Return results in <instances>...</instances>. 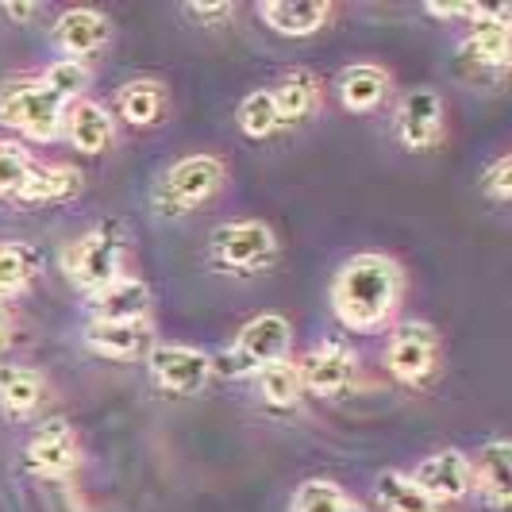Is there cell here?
I'll return each instance as SVG.
<instances>
[{
  "label": "cell",
  "mask_w": 512,
  "mask_h": 512,
  "mask_svg": "<svg viewBox=\"0 0 512 512\" xmlns=\"http://www.w3.org/2000/svg\"><path fill=\"white\" fill-rule=\"evenodd\" d=\"M405 266L393 255H378V251H362L351 255L332 278L328 301H332L335 320L347 332H385L397 312L405 305Z\"/></svg>",
  "instance_id": "6da1fadb"
},
{
  "label": "cell",
  "mask_w": 512,
  "mask_h": 512,
  "mask_svg": "<svg viewBox=\"0 0 512 512\" xmlns=\"http://www.w3.org/2000/svg\"><path fill=\"white\" fill-rule=\"evenodd\" d=\"M0 124L35 143H54L66 128V104L35 77H12L0 85Z\"/></svg>",
  "instance_id": "7a4b0ae2"
},
{
  "label": "cell",
  "mask_w": 512,
  "mask_h": 512,
  "mask_svg": "<svg viewBox=\"0 0 512 512\" xmlns=\"http://www.w3.org/2000/svg\"><path fill=\"white\" fill-rule=\"evenodd\" d=\"M224 185H228V162L220 154H189L162 174L154 189V208L162 216H189L205 208Z\"/></svg>",
  "instance_id": "3957f363"
},
{
  "label": "cell",
  "mask_w": 512,
  "mask_h": 512,
  "mask_svg": "<svg viewBox=\"0 0 512 512\" xmlns=\"http://www.w3.org/2000/svg\"><path fill=\"white\" fill-rule=\"evenodd\" d=\"M120 262H124V228L116 220H104L66 247L62 270L81 293L93 297L97 289L120 278Z\"/></svg>",
  "instance_id": "277c9868"
},
{
  "label": "cell",
  "mask_w": 512,
  "mask_h": 512,
  "mask_svg": "<svg viewBox=\"0 0 512 512\" xmlns=\"http://www.w3.org/2000/svg\"><path fill=\"white\" fill-rule=\"evenodd\" d=\"M439 362H443V339L428 320H405L389 332L385 370L393 382L424 389L439 374Z\"/></svg>",
  "instance_id": "5b68a950"
},
{
  "label": "cell",
  "mask_w": 512,
  "mask_h": 512,
  "mask_svg": "<svg viewBox=\"0 0 512 512\" xmlns=\"http://www.w3.org/2000/svg\"><path fill=\"white\" fill-rule=\"evenodd\" d=\"M212 262L228 274H262L278 262V235L262 220H235V224H220L208 239Z\"/></svg>",
  "instance_id": "8992f818"
},
{
  "label": "cell",
  "mask_w": 512,
  "mask_h": 512,
  "mask_svg": "<svg viewBox=\"0 0 512 512\" xmlns=\"http://www.w3.org/2000/svg\"><path fill=\"white\" fill-rule=\"evenodd\" d=\"M289 351H293V324L282 312H258L235 335L228 374H258L270 362L289 359Z\"/></svg>",
  "instance_id": "52a82bcc"
},
{
  "label": "cell",
  "mask_w": 512,
  "mask_h": 512,
  "mask_svg": "<svg viewBox=\"0 0 512 512\" xmlns=\"http://www.w3.org/2000/svg\"><path fill=\"white\" fill-rule=\"evenodd\" d=\"M393 131H397V139H401L405 151H436L439 143H443V135H447V104H443V93L432 89V85L409 89L397 101Z\"/></svg>",
  "instance_id": "ba28073f"
},
{
  "label": "cell",
  "mask_w": 512,
  "mask_h": 512,
  "mask_svg": "<svg viewBox=\"0 0 512 512\" xmlns=\"http://www.w3.org/2000/svg\"><path fill=\"white\" fill-rule=\"evenodd\" d=\"M147 370L158 382V389H166L174 397H193V393H201L212 382L216 359L197 351V347H181V343H151Z\"/></svg>",
  "instance_id": "9c48e42d"
},
{
  "label": "cell",
  "mask_w": 512,
  "mask_h": 512,
  "mask_svg": "<svg viewBox=\"0 0 512 512\" xmlns=\"http://www.w3.org/2000/svg\"><path fill=\"white\" fill-rule=\"evenodd\" d=\"M24 466L35 478L62 482L81 466V443H77L74 424L66 416H51L35 428V436L24 447Z\"/></svg>",
  "instance_id": "30bf717a"
},
{
  "label": "cell",
  "mask_w": 512,
  "mask_h": 512,
  "mask_svg": "<svg viewBox=\"0 0 512 512\" xmlns=\"http://www.w3.org/2000/svg\"><path fill=\"white\" fill-rule=\"evenodd\" d=\"M297 366H301V385L320 401L343 397L359 378V355L343 339H320Z\"/></svg>",
  "instance_id": "8fae6325"
},
{
  "label": "cell",
  "mask_w": 512,
  "mask_h": 512,
  "mask_svg": "<svg viewBox=\"0 0 512 512\" xmlns=\"http://www.w3.org/2000/svg\"><path fill=\"white\" fill-rule=\"evenodd\" d=\"M470 493H478L489 509H512V447L505 436L486 439L470 455Z\"/></svg>",
  "instance_id": "7c38bea8"
},
{
  "label": "cell",
  "mask_w": 512,
  "mask_h": 512,
  "mask_svg": "<svg viewBox=\"0 0 512 512\" xmlns=\"http://www.w3.org/2000/svg\"><path fill=\"white\" fill-rule=\"evenodd\" d=\"M412 482L424 489L439 509L443 505H459L462 497H470V455L459 447H439L420 466L412 470Z\"/></svg>",
  "instance_id": "4fadbf2b"
},
{
  "label": "cell",
  "mask_w": 512,
  "mask_h": 512,
  "mask_svg": "<svg viewBox=\"0 0 512 512\" xmlns=\"http://www.w3.org/2000/svg\"><path fill=\"white\" fill-rule=\"evenodd\" d=\"M54 47L62 51V58H93L112 43V20L104 16L101 8H66L58 12V20L51 27Z\"/></svg>",
  "instance_id": "5bb4252c"
},
{
  "label": "cell",
  "mask_w": 512,
  "mask_h": 512,
  "mask_svg": "<svg viewBox=\"0 0 512 512\" xmlns=\"http://www.w3.org/2000/svg\"><path fill=\"white\" fill-rule=\"evenodd\" d=\"M258 20L282 39H312L332 24V0H262L255 8Z\"/></svg>",
  "instance_id": "9a60e30c"
},
{
  "label": "cell",
  "mask_w": 512,
  "mask_h": 512,
  "mask_svg": "<svg viewBox=\"0 0 512 512\" xmlns=\"http://www.w3.org/2000/svg\"><path fill=\"white\" fill-rule=\"evenodd\" d=\"M151 324L147 320H89L85 324V347L101 359H139L151 351Z\"/></svg>",
  "instance_id": "2e32d148"
},
{
  "label": "cell",
  "mask_w": 512,
  "mask_h": 512,
  "mask_svg": "<svg viewBox=\"0 0 512 512\" xmlns=\"http://www.w3.org/2000/svg\"><path fill=\"white\" fill-rule=\"evenodd\" d=\"M389 93H393V74L385 66H374V62H355L335 77V97L355 116L378 112L389 101Z\"/></svg>",
  "instance_id": "e0dca14e"
},
{
  "label": "cell",
  "mask_w": 512,
  "mask_h": 512,
  "mask_svg": "<svg viewBox=\"0 0 512 512\" xmlns=\"http://www.w3.org/2000/svg\"><path fill=\"white\" fill-rule=\"evenodd\" d=\"M509 8H486L482 20H474L466 39H462V54L474 58L478 66L489 70H505L509 66Z\"/></svg>",
  "instance_id": "ac0fdd59"
},
{
  "label": "cell",
  "mask_w": 512,
  "mask_h": 512,
  "mask_svg": "<svg viewBox=\"0 0 512 512\" xmlns=\"http://www.w3.org/2000/svg\"><path fill=\"white\" fill-rule=\"evenodd\" d=\"M62 131L70 135L74 151L81 154H104L116 143V120L93 97H81V101H74L66 108V128Z\"/></svg>",
  "instance_id": "d6986e66"
},
{
  "label": "cell",
  "mask_w": 512,
  "mask_h": 512,
  "mask_svg": "<svg viewBox=\"0 0 512 512\" xmlns=\"http://www.w3.org/2000/svg\"><path fill=\"white\" fill-rule=\"evenodd\" d=\"M43 397H47V382L35 366H20V362L0 366V412L8 420H16V424L31 420L43 409Z\"/></svg>",
  "instance_id": "ffe728a7"
},
{
  "label": "cell",
  "mask_w": 512,
  "mask_h": 512,
  "mask_svg": "<svg viewBox=\"0 0 512 512\" xmlns=\"http://www.w3.org/2000/svg\"><path fill=\"white\" fill-rule=\"evenodd\" d=\"M170 108V93L158 77H131L116 89V116L131 128H154Z\"/></svg>",
  "instance_id": "44dd1931"
},
{
  "label": "cell",
  "mask_w": 512,
  "mask_h": 512,
  "mask_svg": "<svg viewBox=\"0 0 512 512\" xmlns=\"http://www.w3.org/2000/svg\"><path fill=\"white\" fill-rule=\"evenodd\" d=\"M270 93H274V104H278L282 128H297V124L312 120L320 112V101H324V85L312 70H289Z\"/></svg>",
  "instance_id": "7402d4cb"
},
{
  "label": "cell",
  "mask_w": 512,
  "mask_h": 512,
  "mask_svg": "<svg viewBox=\"0 0 512 512\" xmlns=\"http://www.w3.org/2000/svg\"><path fill=\"white\" fill-rule=\"evenodd\" d=\"M93 320H147L151 312V285L143 278L120 274L116 282L97 289L93 297Z\"/></svg>",
  "instance_id": "603a6c76"
},
{
  "label": "cell",
  "mask_w": 512,
  "mask_h": 512,
  "mask_svg": "<svg viewBox=\"0 0 512 512\" xmlns=\"http://www.w3.org/2000/svg\"><path fill=\"white\" fill-rule=\"evenodd\" d=\"M85 189V174L77 166H35L31 181L16 201L24 205H58V201H74Z\"/></svg>",
  "instance_id": "cb8c5ba5"
},
{
  "label": "cell",
  "mask_w": 512,
  "mask_h": 512,
  "mask_svg": "<svg viewBox=\"0 0 512 512\" xmlns=\"http://www.w3.org/2000/svg\"><path fill=\"white\" fill-rule=\"evenodd\" d=\"M255 382H258L262 401H266L270 409H293V405L301 401V393H305L297 359H278V362H270V366H262L255 374Z\"/></svg>",
  "instance_id": "d4e9b609"
},
{
  "label": "cell",
  "mask_w": 512,
  "mask_h": 512,
  "mask_svg": "<svg viewBox=\"0 0 512 512\" xmlns=\"http://www.w3.org/2000/svg\"><path fill=\"white\" fill-rule=\"evenodd\" d=\"M374 497H378L382 512H439L436 501L412 482V474H401V470L378 474Z\"/></svg>",
  "instance_id": "484cf974"
},
{
  "label": "cell",
  "mask_w": 512,
  "mask_h": 512,
  "mask_svg": "<svg viewBox=\"0 0 512 512\" xmlns=\"http://www.w3.org/2000/svg\"><path fill=\"white\" fill-rule=\"evenodd\" d=\"M289 512H366L362 501H355L339 482H328V478H308L297 486L293 501H289Z\"/></svg>",
  "instance_id": "4316f807"
},
{
  "label": "cell",
  "mask_w": 512,
  "mask_h": 512,
  "mask_svg": "<svg viewBox=\"0 0 512 512\" xmlns=\"http://www.w3.org/2000/svg\"><path fill=\"white\" fill-rule=\"evenodd\" d=\"M39 81L51 89L58 101L70 104L81 101L85 93H89V85H93V70H89V62H77V58H58V62H51L43 74H39Z\"/></svg>",
  "instance_id": "83f0119b"
},
{
  "label": "cell",
  "mask_w": 512,
  "mask_h": 512,
  "mask_svg": "<svg viewBox=\"0 0 512 512\" xmlns=\"http://www.w3.org/2000/svg\"><path fill=\"white\" fill-rule=\"evenodd\" d=\"M239 131L247 139H270L282 131V116H278V104H274L270 89H251L239 101Z\"/></svg>",
  "instance_id": "f1b7e54d"
},
{
  "label": "cell",
  "mask_w": 512,
  "mask_h": 512,
  "mask_svg": "<svg viewBox=\"0 0 512 512\" xmlns=\"http://www.w3.org/2000/svg\"><path fill=\"white\" fill-rule=\"evenodd\" d=\"M35 255L27 243H0V301L12 293H24L35 278Z\"/></svg>",
  "instance_id": "f546056e"
},
{
  "label": "cell",
  "mask_w": 512,
  "mask_h": 512,
  "mask_svg": "<svg viewBox=\"0 0 512 512\" xmlns=\"http://www.w3.org/2000/svg\"><path fill=\"white\" fill-rule=\"evenodd\" d=\"M35 174V158L27 154L24 143L16 139H0V197H20L24 185Z\"/></svg>",
  "instance_id": "4dcf8cb0"
},
{
  "label": "cell",
  "mask_w": 512,
  "mask_h": 512,
  "mask_svg": "<svg viewBox=\"0 0 512 512\" xmlns=\"http://www.w3.org/2000/svg\"><path fill=\"white\" fill-rule=\"evenodd\" d=\"M482 193H486L493 205H509L512 197V154H497L489 166H482Z\"/></svg>",
  "instance_id": "1f68e13d"
},
{
  "label": "cell",
  "mask_w": 512,
  "mask_h": 512,
  "mask_svg": "<svg viewBox=\"0 0 512 512\" xmlns=\"http://www.w3.org/2000/svg\"><path fill=\"white\" fill-rule=\"evenodd\" d=\"M181 16L197 27H224L228 20H235V4H185Z\"/></svg>",
  "instance_id": "d6a6232c"
},
{
  "label": "cell",
  "mask_w": 512,
  "mask_h": 512,
  "mask_svg": "<svg viewBox=\"0 0 512 512\" xmlns=\"http://www.w3.org/2000/svg\"><path fill=\"white\" fill-rule=\"evenodd\" d=\"M39 12H43V8H39L35 0H20V4H0V16H4V20H12V24H31Z\"/></svg>",
  "instance_id": "836d02e7"
},
{
  "label": "cell",
  "mask_w": 512,
  "mask_h": 512,
  "mask_svg": "<svg viewBox=\"0 0 512 512\" xmlns=\"http://www.w3.org/2000/svg\"><path fill=\"white\" fill-rule=\"evenodd\" d=\"M12 343V312H8V305L0 301V351Z\"/></svg>",
  "instance_id": "e575fe53"
}]
</instances>
